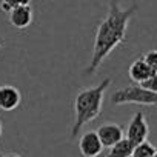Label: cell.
Instances as JSON below:
<instances>
[{
    "label": "cell",
    "instance_id": "6da1fadb",
    "mask_svg": "<svg viewBox=\"0 0 157 157\" xmlns=\"http://www.w3.org/2000/svg\"><path fill=\"white\" fill-rule=\"evenodd\" d=\"M139 6L136 3L129 5L128 8H122L117 0H113L108 8L106 17L100 22L96 37H94V45H93V54H91V62L85 69V74L93 75L97 72L100 68L102 62L126 39V31L129 20L136 16Z\"/></svg>",
    "mask_w": 157,
    "mask_h": 157
},
{
    "label": "cell",
    "instance_id": "d6986e66",
    "mask_svg": "<svg viewBox=\"0 0 157 157\" xmlns=\"http://www.w3.org/2000/svg\"><path fill=\"white\" fill-rule=\"evenodd\" d=\"M129 157H132V155H129Z\"/></svg>",
    "mask_w": 157,
    "mask_h": 157
},
{
    "label": "cell",
    "instance_id": "3957f363",
    "mask_svg": "<svg viewBox=\"0 0 157 157\" xmlns=\"http://www.w3.org/2000/svg\"><path fill=\"white\" fill-rule=\"evenodd\" d=\"M113 105H146V106H157V93H152L140 85H129L120 88L111 94Z\"/></svg>",
    "mask_w": 157,
    "mask_h": 157
},
{
    "label": "cell",
    "instance_id": "8fae6325",
    "mask_svg": "<svg viewBox=\"0 0 157 157\" xmlns=\"http://www.w3.org/2000/svg\"><path fill=\"white\" fill-rule=\"evenodd\" d=\"M155 149L157 148L152 143H149L148 140H145V142H142V143H139V145L134 146L132 157H152L154 152H155Z\"/></svg>",
    "mask_w": 157,
    "mask_h": 157
},
{
    "label": "cell",
    "instance_id": "30bf717a",
    "mask_svg": "<svg viewBox=\"0 0 157 157\" xmlns=\"http://www.w3.org/2000/svg\"><path fill=\"white\" fill-rule=\"evenodd\" d=\"M132 149H134V145L126 137H123L120 142H117L116 145L109 148V152L106 157H129L132 155Z\"/></svg>",
    "mask_w": 157,
    "mask_h": 157
},
{
    "label": "cell",
    "instance_id": "9a60e30c",
    "mask_svg": "<svg viewBox=\"0 0 157 157\" xmlns=\"http://www.w3.org/2000/svg\"><path fill=\"white\" fill-rule=\"evenodd\" d=\"M0 157H20L19 154H0Z\"/></svg>",
    "mask_w": 157,
    "mask_h": 157
},
{
    "label": "cell",
    "instance_id": "4fadbf2b",
    "mask_svg": "<svg viewBox=\"0 0 157 157\" xmlns=\"http://www.w3.org/2000/svg\"><path fill=\"white\" fill-rule=\"evenodd\" d=\"M143 60L146 62V65L151 68L152 72H157V49H151L143 56Z\"/></svg>",
    "mask_w": 157,
    "mask_h": 157
},
{
    "label": "cell",
    "instance_id": "5bb4252c",
    "mask_svg": "<svg viewBox=\"0 0 157 157\" xmlns=\"http://www.w3.org/2000/svg\"><path fill=\"white\" fill-rule=\"evenodd\" d=\"M140 86H143L152 93H157V72H152L143 83H140Z\"/></svg>",
    "mask_w": 157,
    "mask_h": 157
},
{
    "label": "cell",
    "instance_id": "5b68a950",
    "mask_svg": "<svg viewBox=\"0 0 157 157\" xmlns=\"http://www.w3.org/2000/svg\"><path fill=\"white\" fill-rule=\"evenodd\" d=\"M78 151L83 157H99L103 151V145L96 131H86L78 139Z\"/></svg>",
    "mask_w": 157,
    "mask_h": 157
},
{
    "label": "cell",
    "instance_id": "8992f818",
    "mask_svg": "<svg viewBox=\"0 0 157 157\" xmlns=\"http://www.w3.org/2000/svg\"><path fill=\"white\" fill-rule=\"evenodd\" d=\"M103 148H111L113 145H116L117 142H120L123 137H125V132H123V128L117 123H103L102 126H99V129L96 131Z\"/></svg>",
    "mask_w": 157,
    "mask_h": 157
},
{
    "label": "cell",
    "instance_id": "ba28073f",
    "mask_svg": "<svg viewBox=\"0 0 157 157\" xmlns=\"http://www.w3.org/2000/svg\"><path fill=\"white\" fill-rule=\"evenodd\" d=\"M8 14H10V23L17 29H26L34 20V11L31 5L17 6Z\"/></svg>",
    "mask_w": 157,
    "mask_h": 157
},
{
    "label": "cell",
    "instance_id": "7c38bea8",
    "mask_svg": "<svg viewBox=\"0 0 157 157\" xmlns=\"http://www.w3.org/2000/svg\"><path fill=\"white\" fill-rule=\"evenodd\" d=\"M25 5H31V0H0V10L3 13H10L17 6H25Z\"/></svg>",
    "mask_w": 157,
    "mask_h": 157
},
{
    "label": "cell",
    "instance_id": "9c48e42d",
    "mask_svg": "<svg viewBox=\"0 0 157 157\" xmlns=\"http://www.w3.org/2000/svg\"><path fill=\"white\" fill-rule=\"evenodd\" d=\"M151 74H152V71H151V68L146 65V62L143 60V57L136 59V60L129 65V68H128V75H129V78H131L136 85L143 83Z\"/></svg>",
    "mask_w": 157,
    "mask_h": 157
},
{
    "label": "cell",
    "instance_id": "52a82bcc",
    "mask_svg": "<svg viewBox=\"0 0 157 157\" xmlns=\"http://www.w3.org/2000/svg\"><path fill=\"white\" fill-rule=\"evenodd\" d=\"M22 103L20 91L13 85H0V109L14 111Z\"/></svg>",
    "mask_w": 157,
    "mask_h": 157
},
{
    "label": "cell",
    "instance_id": "7a4b0ae2",
    "mask_svg": "<svg viewBox=\"0 0 157 157\" xmlns=\"http://www.w3.org/2000/svg\"><path fill=\"white\" fill-rule=\"evenodd\" d=\"M109 85L111 78L106 77L99 85L80 90L77 93L74 99V123L71 129L72 137H77L85 125H88L90 122H93L100 116L103 106V97Z\"/></svg>",
    "mask_w": 157,
    "mask_h": 157
},
{
    "label": "cell",
    "instance_id": "ac0fdd59",
    "mask_svg": "<svg viewBox=\"0 0 157 157\" xmlns=\"http://www.w3.org/2000/svg\"><path fill=\"white\" fill-rule=\"evenodd\" d=\"M152 157H157V149H155V152H154V155Z\"/></svg>",
    "mask_w": 157,
    "mask_h": 157
},
{
    "label": "cell",
    "instance_id": "e0dca14e",
    "mask_svg": "<svg viewBox=\"0 0 157 157\" xmlns=\"http://www.w3.org/2000/svg\"><path fill=\"white\" fill-rule=\"evenodd\" d=\"M0 137H2V122H0Z\"/></svg>",
    "mask_w": 157,
    "mask_h": 157
},
{
    "label": "cell",
    "instance_id": "2e32d148",
    "mask_svg": "<svg viewBox=\"0 0 157 157\" xmlns=\"http://www.w3.org/2000/svg\"><path fill=\"white\" fill-rule=\"evenodd\" d=\"M5 45V39H2V37H0V48H2Z\"/></svg>",
    "mask_w": 157,
    "mask_h": 157
},
{
    "label": "cell",
    "instance_id": "277c9868",
    "mask_svg": "<svg viewBox=\"0 0 157 157\" xmlns=\"http://www.w3.org/2000/svg\"><path fill=\"white\" fill-rule=\"evenodd\" d=\"M148 134H149V126H148L146 117L142 111H137L128 123L125 137L136 146V145L148 140Z\"/></svg>",
    "mask_w": 157,
    "mask_h": 157
}]
</instances>
